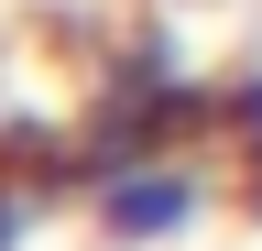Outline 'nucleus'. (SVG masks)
Returning <instances> with one entry per match:
<instances>
[{
  "label": "nucleus",
  "mask_w": 262,
  "mask_h": 251,
  "mask_svg": "<svg viewBox=\"0 0 262 251\" xmlns=\"http://www.w3.org/2000/svg\"><path fill=\"white\" fill-rule=\"evenodd\" d=\"M219 153H229V175H241V197L262 208V66L219 77Z\"/></svg>",
  "instance_id": "2"
},
{
  "label": "nucleus",
  "mask_w": 262,
  "mask_h": 251,
  "mask_svg": "<svg viewBox=\"0 0 262 251\" xmlns=\"http://www.w3.org/2000/svg\"><path fill=\"white\" fill-rule=\"evenodd\" d=\"M219 197H241V175H229L219 142H186V153H131V164H98L77 186L88 230L110 251H175L219 218Z\"/></svg>",
  "instance_id": "1"
}]
</instances>
